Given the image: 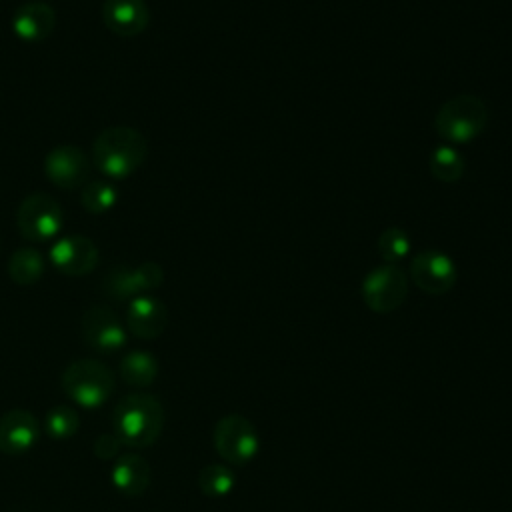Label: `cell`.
<instances>
[{
  "instance_id": "obj_16",
  "label": "cell",
  "mask_w": 512,
  "mask_h": 512,
  "mask_svg": "<svg viewBox=\"0 0 512 512\" xmlns=\"http://www.w3.org/2000/svg\"><path fill=\"white\" fill-rule=\"evenodd\" d=\"M56 26V12L46 2H26L12 16V32L22 42H42Z\"/></svg>"
},
{
  "instance_id": "obj_19",
  "label": "cell",
  "mask_w": 512,
  "mask_h": 512,
  "mask_svg": "<svg viewBox=\"0 0 512 512\" xmlns=\"http://www.w3.org/2000/svg\"><path fill=\"white\" fill-rule=\"evenodd\" d=\"M42 272H44V258L36 248L24 246L10 256L8 274L16 284L32 286L42 278Z\"/></svg>"
},
{
  "instance_id": "obj_6",
  "label": "cell",
  "mask_w": 512,
  "mask_h": 512,
  "mask_svg": "<svg viewBox=\"0 0 512 512\" xmlns=\"http://www.w3.org/2000/svg\"><path fill=\"white\" fill-rule=\"evenodd\" d=\"M16 226L20 234L32 242L52 240L64 226L62 206L50 194L34 192L20 202L16 212Z\"/></svg>"
},
{
  "instance_id": "obj_13",
  "label": "cell",
  "mask_w": 512,
  "mask_h": 512,
  "mask_svg": "<svg viewBox=\"0 0 512 512\" xmlns=\"http://www.w3.org/2000/svg\"><path fill=\"white\" fill-rule=\"evenodd\" d=\"M40 436V424L32 412L16 408L0 416V452L20 456L28 452Z\"/></svg>"
},
{
  "instance_id": "obj_5",
  "label": "cell",
  "mask_w": 512,
  "mask_h": 512,
  "mask_svg": "<svg viewBox=\"0 0 512 512\" xmlns=\"http://www.w3.org/2000/svg\"><path fill=\"white\" fill-rule=\"evenodd\" d=\"M212 442L220 458L232 466H246L260 448V436L254 424L240 414L222 416L214 426Z\"/></svg>"
},
{
  "instance_id": "obj_21",
  "label": "cell",
  "mask_w": 512,
  "mask_h": 512,
  "mask_svg": "<svg viewBox=\"0 0 512 512\" xmlns=\"http://www.w3.org/2000/svg\"><path fill=\"white\" fill-rule=\"evenodd\" d=\"M118 202V190L108 180H90L80 188V204L90 214H106Z\"/></svg>"
},
{
  "instance_id": "obj_8",
  "label": "cell",
  "mask_w": 512,
  "mask_h": 512,
  "mask_svg": "<svg viewBox=\"0 0 512 512\" xmlns=\"http://www.w3.org/2000/svg\"><path fill=\"white\" fill-rule=\"evenodd\" d=\"M164 280V270L156 262H142L138 266L118 264L112 268L100 284L104 296L114 300H132L154 288Z\"/></svg>"
},
{
  "instance_id": "obj_2",
  "label": "cell",
  "mask_w": 512,
  "mask_h": 512,
  "mask_svg": "<svg viewBox=\"0 0 512 512\" xmlns=\"http://www.w3.org/2000/svg\"><path fill=\"white\" fill-rule=\"evenodd\" d=\"M148 142L136 128L110 126L102 130L92 144L94 166L112 180L134 174L146 160Z\"/></svg>"
},
{
  "instance_id": "obj_18",
  "label": "cell",
  "mask_w": 512,
  "mask_h": 512,
  "mask_svg": "<svg viewBox=\"0 0 512 512\" xmlns=\"http://www.w3.org/2000/svg\"><path fill=\"white\" fill-rule=\"evenodd\" d=\"M158 360L148 350H130L120 360V376L132 388H148L158 376Z\"/></svg>"
},
{
  "instance_id": "obj_14",
  "label": "cell",
  "mask_w": 512,
  "mask_h": 512,
  "mask_svg": "<svg viewBox=\"0 0 512 512\" xmlns=\"http://www.w3.org/2000/svg\"><path fill=\"white\" fill-rule=\"evenodd\" d=\"M168 324V310L162 300L142 294L128 302L126 328L132 336L142 340L158 338Z\"/></svg>"
},
{
  "instance_id": "obj_10",
  "label": "cell",
  "mask_w": 512,
  "mask_h": 512,
  "mask_svg": "<svg viewBox=\"0 0 512 512\" xmlns=\"http://www.w3.org/2000/svg\"><path fill=\"white\" fill-rule=\"evenodd\" d=\"M410 278L430 296L446 294L454 288L458 270L454 260L440 250H422L410 262Z\"/></svg>"
},
{
  "instance_id": "obj_12",
  "label": "cell",
  "mask_w": 512,
  "mask_h": 512,
  "mask_svg": "<svg viewBox=\"0 0 512 512\" xmlns=\"http://www.w3.org/2000/svg\"><path fill=\"white\" fill-rule=\"evenodd\" d=\"M48 260L64 276H86L98 264V248L88 236L72 234L52 244Z\"/></svg>"
},
{
  "instance_id": "obj_7",
  "label": "cell",
  "mask_w": 512,
  "mask_h": 512,
  "mask_svg": "<svg viewBox=\"0 0 512 512\" xmlns=\"http://www.w3.org/2000/svg\"><path fill=\"white\" fill-rule=\"evenodd\" d=\"M364 304L376 314H388L402 306L408 294V278L396 264H382L362 280Z\"/></svg>"
},
{
  "instance_id": "obj_23",
  "label": "cell",
  "mask_w": 512,
  "mask_h": 512,
  "mask_svg": "<svg viewBox=\"0 0 512 512\" xmlns=\"http://www.w3.org/2000/svg\"><path fill=\"white\" fill-rule=\"evenodd\" d=\"M376 248H378V254L384 260V264L398 266L410 254L412 242H410V236L406 234V230H402L398 226H390L378 236Z\"/></svg>"
},
{
  "instance_id": "obj_17",
  "label": "cell",
  "mask_w": 512,
  "mask_h": 512,
  "mask_svg": "<svg viewBox=\"0 0 512 512\" xmlns=\"http://www.w3.org/2000/svg\"><path fill=\"white\" fill-rule=\"evenodd\" d=\"M150 478H152L150 466L140 454L120 456L110 470V480L114 488L128 498L140 496L148 488Z\"/></svg>"
},
{
  "instance_id": "obj_3",
  "label": "cell",
  "mask_w": 512,
  "mask_h": 512,
  "mask_svg": "<svg viewBox=\"0 0 512 512\" xmlns=\"http://www.w3.org/2000/svg\"><path fill=\"white\" fill-rule=\"evenodd\" d=\"M488 124V106L474 94H458L446 100L434 118V128L448 144H468Z\"/></svg>"
},
{
  "instance_id": "obj_15",
  "label": "cell",
  "mask_w": 512,
  "mask_h": 512,
  "mask_svg": "<svg viewBox=\"0 0 512 512\" xmlns=\"http://www.w3.org/2000/svg\"><path fill=\"white\" fill-rule=\"evenodd\" d=\"M102 20L120 38H132L146 30L150 12L144 0H104Z\"/></svg>"
},
{
  "instance_id": "obj_25",
  "label": "cell",
  "mask_w": 512,
  "mask_h": 512,
  "mask_svg": "<svg viewBox=\"0 0 512 512\" xmlns=\"http://www.w3.org/2000/svg\"><path fill=\"white\" fill-rule=\"evenodd\" d=\"M122 448V442L120 438L114 434V432H106V434H100L94 442V454L102 460H110L114 458Z\"/></svg>"
},
{
  "instance_id": "obj_1",
  "label": "cell",
  "mask_w": 512,
  "mask_h": 512,
  "mask_svg": "<svg viewBox=\"0 0 512 512\" xmlns=\"http://www.w3.org/2000/svg\"><path fill=\"white\" fill-rule=\"evenodd\" d=\"M164 408L154 394H128L112 412V430L122 446L146 448L152 446L162 434Z\"/></svg>"
},
{
  "instance_id": "obj_4",
  "label": "cell",
  "mask_w": 512,
  "mask_h": 512,
  "mask_svg": "<svg viewBox=\"0 0 512 512\" xmlns=\"http://www.w3.org/2000/svg\"><path fill=\"white\" fill-rule=\"evenodd\" d=\"M62 390L82 408H98L114 392V374L100 360L80 358L62 372Z\"/></svg>"
},
{
  "instance_id": "obj_24",
  "label": "cell",
  "mask_w": 512,
  "mask_h": 512,
  "mask_svg": "<svg viewBox=\"0 0 512 512\" xmlns=\"http://www.w3.org/2000/svg\"><path fill=\"white\" fill-rule=\"evenodd\" d=\"M44 428H46L48 436H52L56 440H64V438H70L78 432L80 416L74 408H70L66 404H58V406H52L46 412Z\"/></svg>"
},
{
  "instance_id": "obj_11",
  "label": "cell",
  "mask_w": 512,
  "mask_h": 512,
  "mask_svg": "<svg viewBox=\"0 0 512 512\" xmlns=\"http://www.w3.org/2000/svg\"><path fill=\"white\" fill-rule=\"evenodd\" d=\"M44 174L58 188H82L90 176V160L78 146H56L44 158Z\"/></svg>"
},
{
  "instance_id": "obj_9",
  "label": "cell",
  "mask_w": 512,
  "mask_h": 512,
  "mask_svg": "<svg viewBox=\"0 0 512 512\" xmlns=\"http://www.w3.org/2000/svg\"><path fill=\"white\" fill-rule=\"evenodd\" d=\"M80 332L86 346L100 354H112L126 344V326L108 306H90L80 320Z\"/></svg>"
},
{
  "instance_id": "obj_20",
  "label": "cell",
  "mask_w": 512,
  "mask_h": 512,
  "mask_svg": "<svg viewBox=\"0 0 512 512\" xmlns=\"http://www.w3.org/2000/svg\"><path fill=\"white\" fill-rule=\"evenodd\" d=\"M466 162L462 154L452 146H438L430 156V172L444 184H454L462 178Z\"/></svg>"
},
{
  "instance_id": "obj_22",
  "label": "cell",
  "mask_w": 512,
  "mask_h": 512,
  "mask_svg": "<svg viewBox=\"0 0 512 512\" xmlns=\"http://www.w3.org/2000/svg\"><path fill=\"white\" fill-rule=\"evenodd\" d=\"M236 474L226 464H208L198 474V486L202 494L210 498H224L234 490Z\"/></svg>"
}]
</instances>
